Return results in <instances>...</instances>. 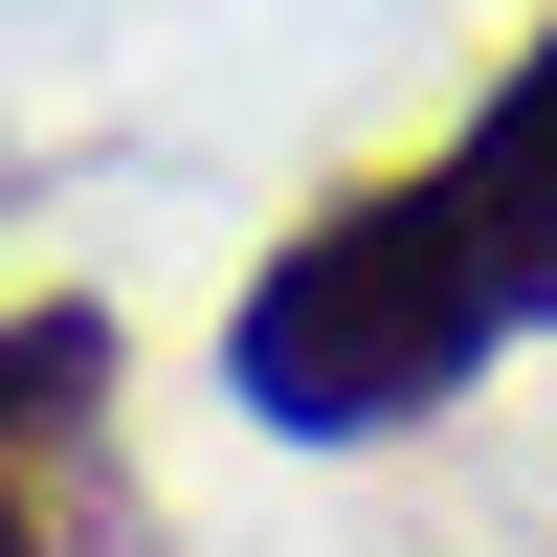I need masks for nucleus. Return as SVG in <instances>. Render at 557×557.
<instances>
[{
	"instance_id": "obj_3",
	"label": "nucleus",
	"mask_w": 557,
	"mask_h": 557,
	"mask_svg": "<svg viewBox=\"0 0 557 557\" xmlns=\"http://www.w3.org/2000/svg\"><path fill=\"white\" fill-rule=\"evenodd\" d=\"M89 401H112V312H0V469H45V446H89Z\"/></svg>"
},
{
	"instance_id": "obj_4",
	"label": "nucleus",
	"mask_w": 557,
	"mask_h": 557,
	"mask_svg": "<svg viewBox=\"0 0 557 557\" xmlns=\"http://www.w3.org/2000/svg\"><path fill=\"white\" fill-rule=\"evenodd\" d=\"M0 557H45V491H23V469H0Z\"/></svg>"
},
{
	"instance_id": "obj_1",
	"label": "nucleus",
	"mask_w": 557,
	"mask_h": 557,
	"mask_svg": "<svg viewBox=\"0 0 557 557\" xmlns=\"http://www.w3.org/2000/svg\"><path fill=\"white\" fill-rule=\"evenodd\" d=\"M491 335H513V312H491V268H469L446 157L424 178H335V201L246 268V312H223V401L290 424V446H401V424H446V401L491 380Z\"/></svg>"
},
{
	"instance_id": "obj_2",
	"label": "nucleus",
	"mask_w": 557,
	"mask_h": 557,
	"mask_svg": "<svg viewBox=\"0 0 557 557\" xmlns=\"http://www.w3.org/2000/svg\"><path fill=\"white\" fill-rule=\"evenodd\" d=\"M446 201H469V268H491V312L513 335H557V23L491 67V112L446 134Z\"/></svg>"
}]
</instances>
